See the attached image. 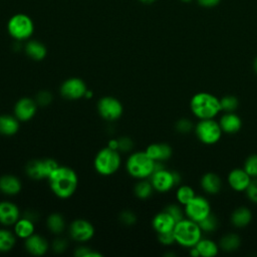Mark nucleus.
Masks as SVG:
<instances>
[{
    "mask_svg": "<svg viewBox=\"0 0 257 257\" xmlns=\"http://www.w3.org/2000/svg\"><path fill=\"white\" fill-rule=\"evenodd\" d=\"M220 1L221 0H197L199 5H201L202 7H206V8L215 7L220 3Z\"/></svg>",
    "mask_w": 257,
    "mask_h": 257,
    "instance_id": "a18cd8bd",
    "label": "nucleus"
},
{
    "mask_svg": "<svg viewBox=\"0 0 257 257\" xmlns=\"http://www.w3.org/2000/svg\"><path fill=\"white\" fill-rule=\"evenodd\" d=\"M253 69H254V71L257 73V56L255 57V59H254V61H253Z\"/></svg>",
    "mask_w": 257,
    "mask_h": 257,
    "instance_id": "09e8293b",
    "label": "nucleus"
},
{
    "mask_svg": "<svg viewBox=\"0 0 257 257\" xmlns=\"http://www.w3.org/2000/svg\"><path fill=\"white\" fill-rule=\"evenodd\" d=\"M182 2H184V3H189V2H191L192 0H181Z\"/></svg>",
    "mask_w": 257,
    "mask_h": 257,
    "instance_id": "603ef678",
    "label": "nucleus"
},
{
    "mask_svg": "<svg viewBox=\"0 0 257 257\" xmlns=\"http://www.w3.org/2000/svg\"><path fill=\"white\" fill-rule=\"evenodd\" d=\"M241 245L240 237L235 233H228L219 241V247L225 252H233L239 248Z\"/></svg>",
    "mask_w": 257,
    "mask_h": 257,
    "instance_id": "bb28decb",
    "label": "nucleus"
},
{
    "mask_svg": "<svg viewBox=\"0 0 257 257\" xmlns=\"http://www.w3.org/2000/svg\"><path fill=\"white\" fill-rule=\"evenodd\" d=\"M20 218V211L18 207L11 202H0V223L4 226L14 225Z\"/></svg>",
    "mask_w": 257,
    "mask_h": 257,
    "instance_id": "dca6fc26",
    "label": "nucleus"
},
{
    "mask_svg": "<svg viewBox=\"0 0 257 257\" xmlns=\"http://www.w3.org/2000/svg\"><path fill=\"white\" fill-rule=\"evenodd\" d=\"M24 50L26 54L34 60L43 59L46 56V52H47L45 45L37 40H29L25 44Z\"/></svg>",
    "mask_w": 257,
    "mask_h": 257,
    "instance_id": "a878e982",
    "label": "nucleus"
},
{
    "mask_svg": "<svg viewBox=\"0 0 257 257\" xmlns=\"http://www.w3.org/2000/svg\"><path fill=\"white\" fill-rule=\"evenodd\" d=\"M74 255L77 257H100L101 254L91 250L88 247H79L74 251Z\"/></svg>",
    "mask_w": 257,
    "mask_h": 257,
    "instance_id": "ea45409f",
    "label": "nucleus"
},
{
    "mask_svg": "<svg viewBox=\"0 0 257 257\" xmlns=\"http://www.w3.org/2000/svg\"><path fill=\"white\" fill-rule=\"evenodd\" d=\"M142 3H144V4H152V3H154L156 0H140Z\"/></svg>",
    "mask_w": 257,
    "mask_h": 257,
    "instance_id": "3c124183",
    "label": "nucleus"
},
{
    "mask_svg": "<svg viewBox=\"0 0 257 257\" xmlns=\"http://www.w3.org/2000/svg\"><path fill=\"white\" fill-rule=\"evenodd\" d=\"M47 180L51 191L55 196L61 199L71 197L78 185L76 173L72 169L64 166H59Z\"/></svg>",
    "mask_w": 257,
    "mask_h": 257,
    "instance_id": "f257e3e1",
    "label": "nucleus"
},
{
    "mask_svg": "<svg viewBox=\"0 0 257 257\" xmlns=\"http://www.w3.org/2000/svg\"><path fill=\"white\" fill-rule=\"evenodd\" d=\"M194 123L189 118H180L175 124V128L180 134H188L194 130Z\"/></svg>",
    "mask_w": 257,
    "mask_h": 257,
    "instance_id": "c9c22d12",
    "label": "nucleus"
},
{
    "mask_svg": "<svg viewBox=\"0 0 257 257\" xmlns=\"http://www.w3.org/2000/svg\"><path fill=\"white\" fill-rule=\"evenodd\" d=\"M173 232L176 242L187 248L195 246L202 238V230L199 224L188 218H184L177 222Z\"/></svg>",
    "mask_w": 257,
    "mask_h": 257,
    "instance_id": "7ed1b4c3",
    "label": "nucleus"
},
{
    "mask_svg": "<svg viewBox=\"0 0 257 257\" xmlns=\"http://www.w3.org/2000/svg\"><path fill=\"white\" fill-rule=\"evenodd\" d=\"M93 165L98 174L109 176L119 169L120 156L116 150L106 147L96 154Z\"/></svg>",
    "mask_w": 257,
    "mask_h": 257,
    "instance_id": "39448f33",
    "label": "nucleus"
},
{
    "mask_svg": "<svg viewBox=\"0 0 257 257\" xmlns=\"http://www.w3.org/2000/svg\"><path fill=\"white\" fill-rule=\"evenodd\" d=\"M59 167L56 161L52 159L31 160L27 163L26 174L33 180L48 179V177Z\"/></svg>",
    "mask_w": 257,
    "mask_h": 257,
    "instance_id": "6e6552de",
    "label": "nucleus"
},
{
    "mask_svg": "<svg viewBox=\"0 0 257 257\" xmlns=\"http://www.w3.org/2000/svg\"><path fill=\"white\" fill-rule=\"evenodd\" d=\"M66 247H67V242L65 239H62V238H57L52 243V248L57 253L63 252L66 249Z\"/></svg>",
    "mask_w": 257,
    "mask_h": 257,
    "instance_id": "c03bdc74",
    "label": "nucleus"
},
{
    "mask_svg": "<svg viewBox=\"0 0 257 257\" xmlns=\"http://www.w3.org/2000/svg\"><path fill=\"white\" fill-rule=\"evenodd\" d=\"M34 229L35 228L33 221L24 216L22 218H19L14 224V234L24 240L34 234Z\"/></svg>",
    "mask_w": 257,
    "mask_h": 257,
    "instance_id": "393cba45",
    "label": "nucleus"
},
{
    "mask_svg": "<svg viewBox=\"0 0 257 257\" xmlns=\"http://www.w3.org/2000/svg\"><path fill=\"white\" fill-rule=\"evenodd\" d=\"M198 249L200 256L203 257H213L218 254L219 246L210 239H200V241L195 245Z\"/></svg>",
    "mask_w": 257,
    "mask_h": 257,
    "instance_id": "cd10ccee",
    "label": "nucleus"
},
{
    "mask_svg": "<svg viewBox=\"0 0 257 257\" xmlns=\"http://www.w3.org/2000/svg\"><path fill=\"white\" fill-rule=\"evenodd\" d=\"M184 212L188 219L199 223L211 213V205L205 197L195 196L185 205Z\"/></svg>",
    "mask_w": 257,
    "mask_h": 257,
    "instance_id": "1a4fd4ad",
    "label": "nucleus"
},
{
    "mask_svg": "<svg viewBox=\"0 0 257 257\" xmlns=\"http://www.w3.org/2000/svg\"><path fill=\"white\" fill-rule=\"evenodd\" d=\"M239 105L238 98L234 95H225L220 99L221 110L225 112H234Z\"/></svg>",
    "mask_w": 257,
    "mask_h": 257,
    "instance_id": "72a5a7b5",
    "label": "nucleus"
},
{
    "mask_svg": "<svg viewBox=\"0 0 257 257\" xmlns=\"http://www.w3.org/2000/svg\"><path fill=\"white\" fill-rule=\"evenodd\" d=\"M35 101H36V103L38 105H41V106L48 105L52 101V95H51V93L49 91L41 90V91H39L37 93Z\"/></svg>",
    "mask_w": 257,
    "mask_h": 257,
    "instance_id": "58836bf2",
    "label": "nucleus"
},
{
    "mask_svg": "<svg viewBox=\"0 0 257 257\" xmlns=\"http://www.w3.org/2000/svg\"><path fill=\"white\" fill-rule=\"evenodd\" d=\"M46 224L48 230L54 234H60L65 227V221L63 217L58 213H53L49 215Z\"/></svg>",
    "mask_w": 257,
    "mask_h": 257,
    "instance_id": "c85d7f7f",
    "label": "nucleus"
},
{
    "mask_svg": "<svg viewBox=\"0 0 257 257\" xmlns=\"http://www.w3.org/2000/svg\"><path fill=\"white\" fill-rule=\"evenodd\" d=\"M190 108L199 119L214 118L221 111L220 99L209 92H198L192 96Z\"/></svg>",
    "mask_w": 257,
    "mask_h": 257,
    "instance_id": "f03ea898",
    "label": "nucleus"
},
{
    "mask_svg": "<svg viewBox=\"0 0 257 257\" xmlns=\"http://www.w3.org/2000/svg\"><path fill=\"white\" fill-rule=\"evenodd\" d=\"M243 169L251 178H257V154L251 155L245 160Z\"/></svg>",
    "mask_w": 257,
    "mask_h": 257,
    "instance_id": "f704fd0d",
    "label": "nucleus"
},
{
    "mask_svg": "<svg viewBox=\"0 0 257 257\" xmlns=\"http://www.w3.org/2000/svg\"><path fill=\"white\" fill-rule=\"evenodd\" d=\"M189 253H190V255H191V256H193V257H199V256H200V253H199L198 249L196 248V246L191 247V248H190Z\"/></svg>",
    "mask_w": 257,
    "mask_h": 257,
    "instance_id": "de8ad7c7",
    "label": "nucleus"
},
{
    "mask_svg": "<svg viewBox=\"0 0 257 257\" xmlns=\"http://www.w3.org/2000/svg\"><path fill=\"white\" fill-rule=\"evenodd\" d=\"M37 103L29 97L20 98L14 106V114L19 121H27L36 113Z\"/></svg>",
    "mask_w": 257,
    "mask_h": 257,
    "instance_id": "4468645a",
    "label": "nucleus"
},
{
    "mask_svg": "<svg viewBox=\"0 0 257 257\" xmlns=\"http://www.w3.org/2000/svg\"><path fill=\"white\" fill-rule=\"evenodd\" d=\"M86 90L85 82L78 77L68 78L60 86L61 95L67 99H79L84 96Z\"/></svg>",
    "mask_w": 257,
    "mask_h": 257,
    "instance_id": "9b49d317",
    "label": "nucleus"
},
{
    "mask_svg": "<svg viewBox=\"0 0 257 257\" xmlns=\"http://www.w3.org/2000/svg\"><path fill=\"white\" fill-rule=\"evenodd\" d=\"M150 178H151V183L153 185L154 190L160 193L168 192L174 186H176L173 172L168 171L165 168L162 170L155 171Z\"/></svg>",
    "mask_w": 257,
    "mask_h": 257,
    "instance_id": "ddd939ff",
    "label": "nucleus"
},
{
    "mask_svg": "<svg viewBox=\"0 0 257 257\" xmlns=\"http://www.w3.org/2000/svg\"><path fill=\"white\" fill-rule=\"evenodd\" d=\"M197 139L205 145H214L222 136L220 124L214 118L200 119L194 127Z\"/></svg>",
    "mask_w": 257,
    "mask_h": 257,
    "instance_id": "0eeeda50",
    "label": "nucleus"
},
{
    "mask_svg": "<svg viewBox=\"0 0 257 257\" xmlns=\"http://www.w3.org/2000/svg\"><path fill=\"white\" fill-rule=\"evenodd\" d=\"M198 224H199L202 232L211 233V232H214L218 228V219L214 214L210 213L206 218H204Z\"/></svg>",
    "mask_w": 257,
    "mask_h": 257,
    "instance_id": "473e14b6",
    "label": "nucleus"
},
{
    "mask_svg": "<svg viewBox=\"0 0 257 257\" xmlns=\"http://www.w3.org/2000/svg\"><path fill=\"white\" fill-rule=\"evenodd\" d=\"M25 249L34 256H41L46 253L48 249V243L46 240L37 234H32L24 241Z\"/></svg>",
    "mask_w": 257,
    "mask_h": 257,
    "instance_id": "a211bd4d",
    "label": "nucleus"
},
{
    "mask_svg": "<svg viewBox=\"0 0 257 257\" xmlns=\"http://www.w3.org/2000/svg\"><path fill=\"white\" fill-rule=\"evenodd\" d=\"M195 196H196V194H195L194 189L188 185L180 186L176 193V198H177L178 202L184 206L186 204H188Z\"/></svg>",
    "mask_w": 257,
    "mask_h": 257,
    "instance_id": "7c9ffc66",
    "label": "nucleus"
},
{
    "mask_svg": "<svg viewBox=\"0 0 257 257\" xmlns=\"http://www.w3.org/2000/svg\"><path fill=\"white\" fill-rule=\"evenodd\" d=\"M16 242L15 234L6 229H0V252L10 251Z\"/></svg>",
    "mask_w": 257,
    "mask_h": 257,
    "instance_id": "c756f323",
    "label": "nucleus"
},
{
    "mask_svg": "<svg viewBox=\"0 0 257 257\" xmlns=\"http://www.w3.org/2000/svg\"><path fill=\"white\" fill-rule=\"evenodd\" d=\"M69 235L77 242H86L94 235V228L90 222L84 219H77L70 224Z\"/></svg>",
    "mask_w": 257,
    "mask_h": 257,
    "instance_id": "f8f14e48",
    "label": "nucleus"
},
{
    "mask_svg": "<svg viewBox=\"0 0 257 257\" xmlns=\"http://www.w3.org/2000/svg\"><path fill=\"white\" fill-rule=\"evenodd\" d=\"M166 212H168L174 219L176 222H179L180 220L184 219V211L182 210V208L177 205V204H170L168 205L165 209H164Z\"/></svg>",
    "mask_w": 257,
    "mask_h": 257,
    "instance_id": "e433bc0d",
    "label": "nucleus"
},
{
    "mask_svg": "<svg viewBox=\"0 0 257 257\" xmlns=\"http://www.w3.org/2000/svg\"><path fill=\"white\" fill-rule=\"evenodd\" d=\"M155 163L151 157L145 152H136L132 154L126 161L127 173L137 179H146L154 173Z\"/></svg>",
    "mask_w": 257,
    "mask_h": 257,
    "instance_id": "20e7f679",
    "label": "nucleus"
},
{
    "mask_svg": "<svg viewBox=\"0 0 257 257\" xmlns=\"http://www.w3.org/2000/svg\"><path fill=\"white\" fill-rule=\"evenodd\" d=\"M107 147L110 148V149H112V150H116V151H117V148H118V142H117V140H115V139L109 140Z\"/></svg>",
    "mask_w": 257,
    "mask_h": 257,
    "instance_id": "49530a36",
    "label": "nucleus"
},
{
    "mask_svg": "<svg viewBox=\"0 0 257 257\" xmlns=\"http://www.w3.org/2000/svg\"><path fill=\"white\" fill-rule=\"evenodd\" d=\"M19 130V120L14 115H0V134L3 136H13Z\"/></svg>",
    "mask_w": 257,
    "mask_h": 257,
    "instance_id": "b1692460",
    "label": "nucleus"
},
{
    "mask_svg": "<svg viewBox=\"0 0 257 257\" xmlns=\"http://www.w3.org/2000/svg\"><path fill=\"white\" fill-rule=\"evenodd\" d=\"M91 95H92V92H91L89 89H87V90H86V92H85V94H84V97H86V98H90V97H91Z\"/></svg>",
    "mask_w": 257,
    "mask_h": 257,
    "instance_id": "8fccbe9b",
    "label": "nucleus"
},
{
    "mask_svg": "<svg viewBox=\"0 0 257 257\" xmlns=\"http://www.w3.org/2000/svg\"><path fill=\"white\" fill-rule=\"evenodd\" d=\"M119 220L122 224L126 225V226H132L136 223L137 221V217L136 215L131 212V211H123L120 215H119Z\"/></svg>",
    "mask_w": 257,
    "mask_h": 257,
    "instance_id": "a19ab883",
    "label": "nucleus"
},
{
    "mask_svg": "<svg viewBox=\"0 0 257 257\" xmlns=\"http://www.w3.org/2000/svg\"><path fill=\"white\" fill-rule=\"evenodd\" d=\"M97 110L102 118L112 121L120 117L123 107L117 98L112 96H103L97 102Z\"/></svg>",
    "mask_w": 257,
    "mask_h": 257,
    "instance_id": "9d476101",
    "label": "nucleus"
},
{
    "mask_svg": "<svg viewBox=\"0 0 257 257\" xmlns=\"http://www.w3.org/2000/svg\"><path fill=\"white\" fill-rule=\"evenodd\" d=\"M7 30L9 35L14 39L18 41L25 40L32 35L34 31V24L28 15L18 13L9 19L7 23Z\"/></svg>",
    "mask_w": 257,
    "mask_h": 257,
    "instance_id": "423d86ee",
    "label": "nucleus"
},
{
    "mask_svg": "<svg viewBox=\"0 0 257 257\" xmlns=\"http://www.w3.org/2000/svg\"><path fill=\"white\" fill-rule=\"evenodd\" d=\"M135 195L140 198V199H147L149 198L153 191H154V188H153V185L151 183V181H146L145 179H142V181H140L136 186H135Z\"/></svg>",
    "mask_w": 257,
    "mask_h": 257,
    "instance_id": "2f4dec72",
    "label": "nucleus"
},
{
    "mask_svg": "<svg viewBox=\"0 0 257 257\" xmlns=\"http://www.w3.org/2000/svg\"><path fill=\"white\" fill-rule=\"evenodd\" d=\"M252 220V213L251 211L245 207V206H241L236 208L230 217V221L232 223V225L236 228H244L247 225H249V223Z\"/></svg>",
    "mask_w": 257,
    "mask_h": 257,
    "instance_id": "5701e85b",
    "label": "nucleus"
},
{
    "mask_svg": "<svg viewBox=\"0 0 257 257\" xmlns=\"http://www.w3.org/2000/svg\"><path fill=\"white\" fill-rule=\"evenodd\" d=\"M247 198L254 204H257V178H252L250 184L245 190Z\"/></svg>",
    "mask_w": 257,
    "mask_h": 257,
    "instance_id": "4c0bfd02",
    "label": "nucleus"
},
{
    "mask_svg": "<svg viewBox=\"0 0 257 257\" xmlns=\"http://www.w3.org/2000/svg\"><path fill=\"white\" fill-rule=\"evenodd\" d=\"M146 153L154 161L163 162L171 158L173 151L170 145L165 143H159V144H152L148 146V148L146 149Z\"/></svg>",
    "mask_w": 257,
    "mask_h": 257,
    "instance_id": "412c9836",
    "label": "nucleus"
},
{
    "mask_svg": "<svg viewBox=\"0 0 257 257\" xmlns=\"http://www.w3.org/2000/svg\"><path fill=\"white\" fill-rule=\"evenodd\" d=\"M252 178L244 169L236 168L230 171L227 177V182L230 188L236 192H245Z\"/></svg>",
    "mask_w": 257,
    "mask_h": 257,
    "instance_id": "2eb2a0df",
    "label": "nucleus"
},
{
    "mask_svg": "<svg viewBox=\"0 0 257 257\" xmlns=\"http://www.w3.org/2000/svg\"><path fill=\"white\" fill-rule=\"evenodd\" d=\"M21 190L20 180L13 175H3L0 177V191L8 196L17 195Z\"/></svg>",
    "mask_w": 257,
    "mask_h": 257,
    "instance_id": "4be33fe9",
    "label": "nucleus"
},
{
    "mask_svg": "<svg viewBox=\"0 0 257 257\" xmlns=\"http://www.w3.org/2000/svg\"><path fill=\"white\" fill-rule=\"evenodd\" d=\"M176 223L177 222L175 221V219L168 212H166L165 210L158 213L152 221L153 228L155 229V231L157 233H164V232L173 231Z\"/></svg>",
    "mask_w": 257,
    "mask_h": 257,
    "instance_id": "6ab92c4d",
    "label": "nucleus"
},
{
    "mask_svg": "<svg viewBox=\"0 0 257 257\" xmlns=\"http://www.w3.org/2000/svg\"><path fill=\"white\" fill-rule=\"evenodd\" d=\"M117 142H118V148H117L118 151L130 152L133 149L134 143H133L132 139L128 137H121L117 140Z\"/></svg>",
    "mask_w": 257,
    "mask_h": 257,
    "instance_id": "79ce46f5",
    "label": "nucleus"
},
{
    "mask_svg": "<svg viewBox=\"0 0 257 257\" xmlns=\"http://www.w3.org/2000/svg\"><path fill=\"white\" fill-rule=\"evenodd\" d=\"M158 239L163 245H172L174 242H176L173 231L158 233Z\"/></svg>",
    "mask_w": 257,
    "mask_h": 257,
    "instance_id": "37998d69",
    "label": "nucleus"
},
{
    "mask_svg": "<svg viewBox=\"0 0 257 257\" xmlns=\"http://www.w3.org/2000/svg\"><path fill=\"white\" fill-rule=\"evenodd\" d=\"M200 185L205 193L209 195H215L220 192L222 188V181L217 174L206 173L205 175L202 176Z\"/></svg>",
    "mask_w": 257,
    "mask_h": 257,
    "instance_id": "aec40b11",
    "label": "nucleus"
},
{
    "mask_svg": "<svg viewBox=\"0 0 257 257\" xmlns=\"http://www.w3.org/2000/svg\"><path fill=\"white\" fill-rule=\"evenodd\" d=\"M219 124L222 133L225 134H236L242 127V120L235 112H225L219 119Z\"/></svg>",
    "mask_w": 257,
    "mask_h": 257,
    "instance_id": "f3484780",
    "label": "nucleus"
}]
</instances>
